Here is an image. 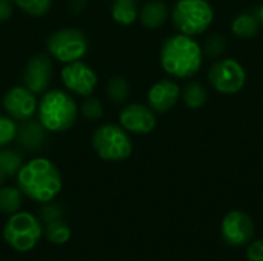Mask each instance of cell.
Here are the masks:
<instances>
[{
	"label": "cell",
	"instance_id": "20",
	"mask_svg": "<svg viewBox=\"0 0 263 261\" xmlns=\"http://www.w3.org/2000/svg\"><path fill=\"white\" fill-rule=\"evenodd\" d=\"M43 234L54 245H65L71 238V229L62 218L46 222Z\"/></svg>",
	"mask_w": 263,
	"mask_h": 261
},
{
	"label": "cell",
	"instance_id": "21",
	"mask_svg": "<svg viewBox=\"0 0 263 261\" xmlns=\"http://www.w3.org/2000/svg\"><path fill=\"white\" fill-rule=\"evenodd\" d=\"M22 206V191L12 186L0 188V212L15 214Z\"/></svg>",
	"mask_w": 263,
	"mask_h": 261
},
{
	"label": "cell",
	"instance_id": "3",
	"mask_svg": "<svg viewBox=\"0 0 263 261\" xmlns=\"http://www.w3.org/2000/svg\"><path fill=\"white\" fill-rule=\"evenodd\" d=\"M39 122L49 132H65L74 126L79 109L74 98L62 89H49L39 103Z\"/></svg>",
	"mask_w": 263,
	"mask_h": 261
},
{
	"label": "cell",
	"instance_id": "17",
	"mask_svg": "<svg viewBox=\"0 0 263 261\" xmlns=\"http://www.w3.org/2000/svg\"><path fill=\"white\" fill-rule=\"evenodd\" d=\"M260 20L257 15L251 14V12H242L239 15L234 17V20L231 22V31L236 37L248 40L253 38L259 29H260Z\"/></svg>",
	"mask_w": 263,
	"mask_h": 261
},
{
	"label": "cell",
	"instance_id": "9",
	"mask_svg": "<svg viewBox=\"0 0 263 261\" xmlns=\"http://www.w3.org/2000/svg\"><path fill=\"white\" fill-rule=\"evenodd\" d=\"M62 82L71 92L82 97H89L97 86V75L86 63L76 60L63 66Z\"/></svg>",
	"mask_w": 263,
	"mask_h": 261
},
{
	"label": "cell",
	"instance_id": "25",
	"mask_svg": "<svg viewBox=\"0 0 263 261\" xmlns=\"http://www.w3.org/2000/svg\"><path fill=\"white\" fill-rule=\"evenodd\" d=\"M12 3L32 17L45 15L51 9V5H52L51 0H12Z\"/></svg>",
	"mask_w": 263,
	"mask_h": 261
},
{
	"label": "cell",
	"instance_id": "1",
	"mask_svg": "<svg viewBox=\"0 0 263 261\" xmlns=\"http://www.w3.org/2000/svg\"><path fill=\"white\" fill-rule=\"evenodd\" d=\"M17 183L22 194L39 203L52 202L63 185L59 168L51 160L42 157L32 158L20 168Z\"/></svg>",
	"mask_w": 263,
	"mask_h": 261
},
{
	"label": "cell",
	"instance_id": "5",
	"mask_svg": "<svg viewBox=\"0 0 263 261\" xmlns=\"http://www.w3.org/2000/svg\"><path fill=\"white\" fill-rule=\"evenodd\" d=\"M92 148L105 162H123L133 152V142L120 125L105 123L96 129Z\"/></svg>",
	"mask_w": 263,
	"mask_h": 261
},
{
	"label": "cell",
	"instance_id": "6",
	"mask_svg": "<svg viewBox=\"0 0 263 261\" xmlns=\"http://www.w3.org/2000/svg\"><path fill=\"white\" fill-rule=\"evenodd\" d=\"M43 235V228L35 215L29 212L11 214L3 228L5 242L18 252H28L34 249Z\"/></svg>",
	"mask_w": 263,
	"mask_h": 261
},
{
	"label": "cell",
	"instance_id": "7",
	"mask_svg": "<svg viewBox=\"0 0 263 261\" xmlns=\"http://www.w3.org/2000/svg\"><path fill=\"white\" fill-rule=\"evenodd\" d=\"M46 49L51 57L62 63L80 60L88 51L86 35L76 28H63L46 38Z\"/></svg>",
	"mask_w": 263,
	"mask_h": 261
},
{
	"label": "cell",
	"instance_id": "33",
	"mask_svg": "<svg viewBox=\"0 0 263 261\" xmlns=\"http://www.w3.org/2000/svg\"><path fill=\"white\" fill-rule=\"evenodd\" d=\"M5 180H6V175L0 171V186L3 185V182H5Z\"/></svg>",
	"mask_w": 263,
	"mask_h": 261
},
{
	"label": "cell",
	"instance_id": "23",
	"mask_svg": "<svg viewBox=\"0 0 263 261\" xmlns=\"http://www.w3.org/2000/svg\"><path fill=\"white\" fill-rule=\"evenodd\" d=\"M106 94L114 103H125L128 100V97H129V83H128V80L120 77V75L112 77L108 82Z\"/></svg>",
	"mask_w": 263,
	"mask_h": 261
},
{
	"label": "cell",
	"instance_id": "15",
	"mask_svg": "<svg viewBox=\"0 0 263 261\" xmlns=\"http://www.w3.org/2000/svg\"><path fill=\"white\" fill-rule=\"evenodd\" d=\"M15 138L20 146H23L25 149H28L31 152H35V151H40L45 143L46 129L43 128V125L40 122L29 118L17 126Z\"/></svg>",
	"mask_w": 263,
	"mask_h": 261
},
{
	"label": "cell",
	"instance_id": "12",
	"mask_svg": "<svg viewBox=\"0 0 263 261\" xmlns=\"http://www.w3.org/2000/svg\"><path fill=\"white\" fill-rule=\"evenodd\" d=\"M3 108L14 120H29L37 111L35 94L26 86H14L3 97Z\"/></svg>",
	"mask_w": 263,
	"mask_h": 261
},
{
	"label": "cell",
	"instance_id": "32",
	"mask_svg": "<svg viewBox=\"0 0 263 261\" xmlns=\"http://www.w3.org/2000/svg\"><path fill=\"white\" fill-rule=\"evenodd\" d=\"M257 17H259V20H260V25L263 26V5L259 8V12H257Z\"/></svg>",
	"mask_w": 263,
	"mask_h": 261
},
{
	"label": "cell",
	"instance_id": "24",
	"mask_svg": "<svg viewBox=\"0 0 263 261\" xmlns=\"http://www.w3.org/2000/svg\"><path fill=\"white\" fill-rule=\"evenodd\" d=\"M227 45H228V42H227L225 35H222V34H213V35H210L203 42L202 51H203V54L208 58H219L225 52Z\"/></svg>",
	"mask_w": 263,
	"mask_h": 261
},
{
	"label": "cell",
	"instance_id": "16",
	"mask_svg": "<svg viewBox=\"0 0 263 261\" xmlns=\"http://www.w3.org/2000/svg\"><path fill=\"white\" fill-rule=\"evenodd\" d=\"M170 15V8L163 0H151L146 2L139 12L140 22L148 29H157L165 25Z\"/></svg>",
	"mask_w": 263,
	"mask_h": 261
},
{
	"label": "cell",
	"instance_id": "19",
	"mask_svg": "<svg viewBox=\"0 0 263 261\" xmlns=\"http://www.w3.org/2000/svg\"><path fill=\"white\" fill-rule=\"evenodd\" d=\"M182 100L190 109H199L208 102V91L200 82H190L183 88Z\"/></svg>",
	"mask_w": 263,
	"mask_h": 261
},
{
	"label": "cell",
	"instance_id": "10",
	"mask_svg": "<svg viewBox=\"0 0 263 261\" xmlns=\"http://www.w3.org/2000/svg\"><path fill=\"white\" fill-rule=\"evenodd\" d=\"M254 222L243 211H231L222 220V237L231 246H243L253 240Z\"/></svg>",
	"mask_w": 263,
	"mask_h": 261
},
{
	"label": "cell",
	"instance_id": "4",
	"mask_svg": "<svg viewBox=\"0 0 263 261\" xmlns=\"http://www.w3.org/2000/svg\"><path fill=\"white\" fill-rule=\"evenodd\" d=\"M173 25L179 34L200 35L214 20V9L208 0H177L171 12Z\"/></svg>",
	"mask_w": 263,
	"mask_h": 261
},
{
	"label": "cell",
	"instance_id": "18",
	"mask_svg": "<svg viewBox=\"0 0 263 261\" xmlns=\"http://www.w3.org/2000/svg\"><path fill=\"white\" fill-rule=\"evenodd\" d=\"M111 15L114 22L119 25H133L139 17L137 0H116L111 6Z\"/></svg>",
	"mask_w": 263,
	"mask_h": 261
},
{
	"label": "cell",
	"instance_id": "31",
	"mask_svg": "<svg viewBox=\"0 0 263 261\" xmlns=\"http://www.w3.org/2000/svg\"><path fill=\"white\" fill-rule=\"evenodd\" d=\"M86 6V0H71L69 2V9L74 12V14H79L85 9Z\"/></svg>",
	"mask_w": 263,
	"mask_h": 261
},
{
	"label": "cell",
	"instance_id": "27",
	"mask_svg": "<svg viewBox=\"0 0 263 261\" xmlns=\"http://www.w3.org/2000/svg\"><path fill=\"white\" fill-rule=\"evenodd\" d=\"M80 112H82V115L85 118H88L91 122H96L103 115V106L97 98L85 97V100L82 103V108H80Z\"/></svg>",
	"mask_w": 263,
	"mask_h": 261
},
{
	"label": "cell",
	"instance_id": "2",
	"mask_svg": "<svg viewBox=\"0 0 263 261\" xmlns=\"http://www.w3.org/2000/svg\"><path fill=\"white\" fill-rule=\"evenodd\" d=\"M203 62L202 45L191 35L176 34L168 37L160 49V65L163 71L177 78L196 75Z\"/></svg>",
	"mask_w": 263,
	"mask_h": 261
},
{
	"label": "cell",
	"instance_id": "13",
	"mask_svg": "<svg viewBox=\"0 0 263 261\" xmlns=\"http://www.w3.org/2000/svg\"><path fill=\"white\" fill-rule=\"evenodd\" d=\"M51 74H52L51 58L46 54L40 52L28 62L22 75L23 86H26L34 94H42L48 89L51 83Z\"/></svg>",
	"mask_w": 263,
	"mask_h": 261
},
{
	"label": "cell",
	"instance_id": "8",
	"mask_svg": "<svg viewBox=\"0 0 263 261\" xmlns=\"http://www.w3.org/2000/svg\"><path fill=\"white\" fill-rule=\"evenodd\" d=\"M208 82L217 92L230 95L243 89L247 83V72L237 60L223 58L210 66Z\"/></svg>",
	"mask_w": 263,
	"mask_h": 261
},
{
	"label": "cell",
	"instance_id": "28",
	"mask_svg": "<svg viewBox=\"0 0 263 261\" xmlns=\"http://www.w3.org/2000/svg\"><path fill=\"white\" fill-rule=\"evenodd\" d=\"M40 217L45 220V222H51V220H55V218H60L62 217V208L55 203H51L48 202L42 209H40Z\"/></svg>",
	"mask_w": 263,
	"mask_h": 261
},
{
	"label": "cell",
	"instance_id": "29",
	"mask_svg": "<svg viewBox=\"0 0 263 261\" xmlns=\"http://www.w3.org/2000/svg\"><path fill=\"white\" fill-rule=\"evenodd\" d=\"M247 257H248V261H263V240L250 245Z\"/></svg>",
	"mask_w": 263,
	"mask_h": 261
},
{
	"label": "cell",
	"instance_id": "14",
	"mask_svg": "<svg viewBox=\"0 0 263 261\" xmlns=\"http://www.w3.org/2000/svg\"><path fill=\"white\" fill-rule=\"evenodd\" d=\"M180 97V88L176 82L163 78L156 82L148 91V105L154 112L165 114L176 106Z\"/></svg>",
	"mask_w": 263,
	"mask_h": 261
},
{
	"label": "cell",
	"instance_id": "11",
	"mask_svg": "<svg viewBox=\"0 0 263 261\" xmlns=\"http://www.w3.org/2000/svg\"><path fill=\"white\" fill-rule=\"evenodd\" d=\"M119 122H120V126L126 132L140 134V135L149 134L157 125L156 112L149 106H145L140 103L126 105L120 111Z\"/></svg>",
	"mask_w": 263,
	"mask_h": 261
},
{
	"label": "cell",
	"instance_id": "30",
	"mask_svg": "<svg viewBox=\"0 0 263 261\" xmlns=\"http://www.w3.org/2000/svg\"><path fill=\"white\" fill-rule=\"evenodd\" d=\"M14 12L12 0H0V22L8 20Z\"/></svg>",
	"mask_w": 263,
	"mask_h": 261
},
{
	"label": "cell",
	"instance_id": "26",
	"mask_svg": "<svg viewBox=\"0 0 263 261\" xmlns=\"http://www.w3.org/2000/svg\"><path fill=\"white\" fill-rule=\"evenodd\" d=\"M17 134V125L11 117L0 115V148L9 145Z\"/></svg>",
	"mask_w": 263,
	"mask_h": 261
},
{
	"label": "cell",
	"instance_id": "22",
	"mask_svg": "<svg viewBox=\"0 0 263 261\" xmlns=\"http://www.w3.org/2000/svg\"><path fill=\"white\" fill-rule=\"evenodd\" d=\"M22 166H23V162H22V157L18 152L12 151L9 148L0 149V171L6 177L17 175Z\"/></svg>",
	"mask_w": 263,
	"mask_h": 261
}]
</instances>
